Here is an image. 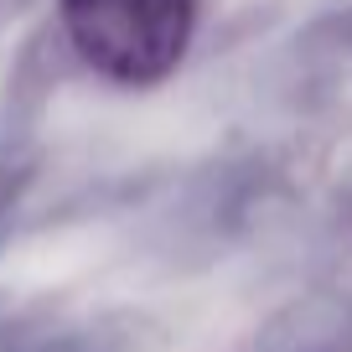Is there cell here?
<instances>
[{"mask_svg":"<svg viewBox=\"0 0 352 352\" xmlns=\"http://www.w3.org/2000/svg\"><path fill=\"white\" fill-rule=\"evenodd\" d=\"M57 6L78 57L124 88L171 78L197 26V0H57Z\"/></svg>","mask_w":352,"mask_h":352,"instance_id":"obj_1","label":"cell"}]
</instances>
